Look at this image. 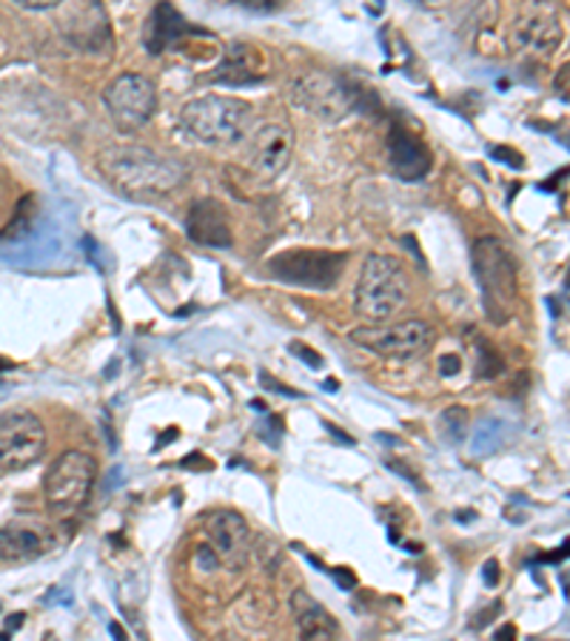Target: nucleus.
Masks as SVG:
<instances>
[{
    "mask_svg": "<svg viewBox=\"0 0 570 641\" xmlns=\"http://www.w3.org/2000/svg\"><path fill=\"white\" fill-rule=\"evenodd\" d=\"M291 354H296L300 360H305V362H312V368H323V356H319L317 351H312V348L300 346V342H294V346H291Z\"/></svg>",
    "mask_w": 570,
    "mask_h": 641,
    "instance_id": "nucleus-22",
    "label": "nucleus"
},
{
    "mask_svg": "<svg viewBox=\"0 0 570 641\" xmlns=\"http://www.w3.org/2000/svg\"><path fill=\"white\" fill-rule=\"evenodd\" d=\"M12 3H17V7L23 9H32V12H44V9L60 7L63 0H12Z\"/></svg>",
    "mask_w": 570,
    "mask_h": 641,
    "instance_id": "nucleus-24",
    "label": "nucleus"
},
{
    "mask_svg": "<svg viewBox=\"0 0 570 641\" xmlns=\"http://www.w3.org/2000/svg\"><path fill=\"white\" fill-rule=\"evenodd\" d=\"M252 106L229 95H206L185 104L183 129L192 134L194 141L208 143V146H231L243 143L248 129H252Z\"/></svg>",
    "mask_w": 570,
    "mask_h": 641,
    "instance_id": "nucleus-3",
    "label": "nucleus"
},
{
    "mask_svg": "<svg viewBox=\"0 0 570 641\" xmlns=\"http://www.w3.org/2000/svg\"><path fill=\"white\" fill-rule=\"evenodd\" d=\"M460 371H462V360L457 354L442 356V360H439V374L442 376H457Z\"/></svg>",
    "mask_w": 570,
    "mask_h": 641,
    "instance_id": "nucleus-23",
    "label": "nucleus"
},
{
    "mask_svg": "<svg viewBox=\"0 0 570 641\" xmlns=\"http://www.w3.org/2000/svg\"><path fill=\"white\" fill-rule=\"evenodd\" d=\"M349 266L345 251L326 249H291L277 254L268 263V274L280 282L300 288H314V291H328L340 282L342 271Z\"/></svg>",
    "mask_w": 570,
    "mask_h": 641,
    "instance_id": "nucleus-6",
    "label": "nucleus"
},
{
    "mask_svg": "<svg viewBox=\"0 0 570 641\" xmlns=\"http://www.w3.org/2000/svg\"><path fill=\"white\" fill-rule=\"evenodd\" d=\"M206 536L217 561H222L231 570L245 568V561L252 556V531H248V524L240 513H234V510L211 513L206 524Z\"/></svg>",
    "mask_w": 570,
    "mask_h": 641,
    "instance_id": "nucleus-13",
    "label": "nucleus"
},
{
    "mask_svg": "<svg viewBox=\"0 0 570 641\" xmlns=\"http://www.w3.org/2000/svg\"><path fill=\"white\" fill-rule=\"evenodd\" d=\"M0 368H15V362H9V360H0Z\"/></svg>",
    "mask_w": 570,
    "mask_h": 641,
    "instance_id": "nucleus-31",
    "label": "nucleus"
},
{
    "mask_svg": "<svg viewBox=\"0 0 570 641\" xmlns=\"http://www.w3.org/2000/svg\"><path fill=\"white\" fill-rule=\"evenodd\" d=\"M289 607L296 621V630H300L303 639H333V636L340 633V625L333 621L331 613L319 605L312 593L294 590L289 598Z\"/></svg>",
    "mask_w": 570,
    "mask_h": 641,
    "instance_id": "nucleus-15",
    "label": "nucleus"
},
{
    "mask_svg": "<svg viewBox=\"0 0 570 641\" xmlns=\"http://www.w3.org/2000/svg\"><path fill=\"white\" fill-rule=\"evenodd\" d=\"M439 422H442L445 434H448V439H451V443H460V439H465V434H468V411L465 408H448Z\"/></svg>",
    "mask_w": 570,
    "mask_h": 641,
    "instance_id": "nucleus-21",
    "label": "nucleus"
},
{
    "mask_svg": "<svg viewBox=\"0 0 570 641\" xmlns=\"http://www.w3.org/2000/svg\"><path fill=\"white\" fill-rule=\"evenodd\" d=\"M326 391H337V379H328Z\"/></svg>",
    "mask_w": 570,
    "mask_h": 641,
    "instance_id": "nucleus-30",
    "label": "nucleus"
},
{
    "mask_svg": "<svg viewBox=\"0 0 570 641\" xmlns=\"http://www.w3.org/2000/svg\"><path fill=\"white\" fill-rule=\"evenodd\" d=\"M192 26L183 21L178 9L169 7V3H157L155 15L146 26V49L151 55H160L171 46H178L185 35H192Z\"/></svg>",
    "mask_w": 570,
    "mask_h": 641,
    "instance_id": "nucleus-17",
    "label": "nucleus"
},
{
    "mask_svg": "<svg viewBox=\"0 0 570 641\" xmlns=\"http://www.w3.org/2000/svg\"><path fill=\"white\" fill-rule=\"evenodd\" d=\"M263 74H266L263 58L254 52L252 46L234 44L226 52V58H222L220 69L215 72V81L226 83V86H252Z\"/></svg>",
    "mask_w": 570,
    "mask_h": 641,
    "instance_id": "nucleus-18",
    "label": "nucleus"
},
{
    "mask_svg": "<svg viewBox=\"0 0 570 641\" xmlns=\"http://www.w3.org/2000/svg\"><path fill=\"white\" fill-rule=\"evenodd\" d=\"M494 636H497V639H517V627L505 625V627H499V630Z\"/></svg>",
    "mask_w": 570,
    "mask_h": 641,
    "instance_id": "nucleus-28",
    "label": "nucleus"
},
{
    "mask_svg": "<svg viewBox=\"0 0 570 641\" xmlns=\"http://www.w3.org/2000/svg\"><path fill=\"white\" fill-rule=\"evenodd\" d=\"M49 551V542L32 528H0V561H32Z\"/></svg>",
    "mask_w": 570,
    "mask_h": 641,
    "instance_id": "nucleus-19",
    "label": "nucleus"
},
{
    "mask_svg": "<svg viewBox=\"0 0 570 641\" xmlns=\"http://www.w3.org/2000/svg\"><path fill=\"white\" fill-rule=\"evenodd\" d=\"M46 450V427L29 411L0 416V471H26Z\"/></svg>",
    "mask_w": 570,
    "mask_h": 641,
    "instance_id": "nucleus-10",
    "label": "nucleus"
},
{
    "mask_svg": "<svg viewBox=\"0 0 570 641\" xmlns=\"http://www.w3.org/2000/svg\"><path fill=\"white\" fill-rule=\"evenodd\" d=\"M471 263H474V274L482 288V303H485L488 319H494L497 325L508 323L519 303L517 263H513L508 245L497 240V237H482L474 243Z\"/></svg>",
    "mask_w": 570,
    "mask_h": 641,
    "instance_id": "nucleus-2",
    "label": "nucleus"
},
{
    "mask_svg": "<svg viewBox=\"0 0 570 641\" xmlns=\"http://www.w3.org/2000/svg\"><path fill=\"white\" fill-rule=\"evenodd\" d=\"M388 155H391V166L397 169V174H400L402 180H408V183H414V180L428 174V148L416 141L414 134H408L405 129H393L391 141H388Z\"/></svg>",
    "mask_w": 570,
    "mask_h": 641,
    "instance_id": "nucleus-16",
    "label": "nucleus"
},
{
    "mask_svg": "<svg viewBox=\"0 0 570 641\" xmlns=\"http://www.w3.org/2000/svg\"><path fill=\"white\" fill-rule=\"evenodd\" d=\"M482 570H485V573H482L485 576V584H490V588H494V584L499 582V561L497 559L485 561V568Z\"/></svg>",
    "mask_w": 570,
    "mask_h": 641,
    "instance_id": "nucleus-25",
    "label": "nucleus"
},
{
    "mask_svg": "<svg viewBox=\"0 0 570 641\" xmlns=\"http://www.w3.org/2000/svg\"><path fill=\"white\" fill-rule=\"evenodd\" d=\"M331 576H333V579H337V582H340L345 590L354 588V584H356V579H351V576L342 573V568H340V570H331Z\"/></svg>",
    "mask_w": 570,
    "mask_h": 641,
    "instance_id": "nucleus-27",
    "label": "nucleus"
},
{
    "mask_svg": "<svg viewBox=\"0 0 570 641\" xmlns=\"http://www.w3.org/2000/svg\"><path fill=\"white\" fill-rule=\"evenodd\" d=\"M111 636H118V639H123V630H120L118 625H111Z\"/></svg>",
    "mask_w": 570,
    "mask_h": 641,
    "instance_id": "nucleus-29",
    "label": "nucleus"
},
{
    "mask_svg": "<svg viewBox=\"0 0 570 641\" xmlns=\"http://www.w3.org/2000/svg\"><path fill=\"white\" fill-rule=\"evenodd\" d=\"M354 346L371 354L391 356V360H411L423 356L434 346V328L425 319H402L388 325H365L349 334Z\"/></svg>",
    "mask_w": 570,
    "mask_h": 641,
    "instance_id": "nucleus-7",
    "label": "nucleus"
},
{
    "mask_svg": "<svg viewBox=\"0 0 570 641\" xmlns=\"http://www.w3.org/2000/svg\"><path fill=\"white\" fill-rule=\"evenodd\" d=\"M104 106L109 111L111 123L120 132H137L157 111V92L155 83L143 74L126 72L114 77L104 92Z\"/></svg>",
    "mask_w": 570,
    "mask_h": 641,
    "instance_id": "nucleus-8",
    "label": "nucleus"
},
{
    "mask_svg": "<svg viewBox=\"0 0 570 641\" xmlns=\"http://www.w3.org/2000/svg\"><path fill=\"white\" fill-rule=\"evenodd\" d=\"M408 297H411V286H408V274L400 266V259L371 254L356 280L354 309L371 323H383L405 309Z\"/></svg>",
    "mask_w": 570,
    "mask_h": 641,
    "instance_id": "nucleus-4",
    "label": "nucleus"
},
{
    "mask_svg": "<svg viewBox=\"0 0 570 641\" xmlns=\"http://www.w3.org/2000/svg\"><path fill=\"white\" fill-rule=\"evenodd\" d=\"M511 37L517 49L536 58H548L562 44V12L550 0H527L519 9L517 21L511 26Z\"/></svg>",
    "mask_w": 570,
    "mask_h": 641,
    "instance_id": "nucleus-11",
    "label": "nucleus"
},
{
    "mask_svg": "<svg viewBox=\"0 0 570 641\" xmlns=\"http://www.w3.org/2000/svg\"><path fill=\"white\" fill-rule=\"evenodd\" d=\"M238 3H243V7H252V9H277V7H282V3H286V0H238Z\"/></svg>",
    "mask_w": 570,
    "mask_h": 641,
    "instance_id": "nucleus-26",
    "label": "nucleus"
},
{
    "mask_svg": "<svg viewBox=\"0 0 570 641\" xmlns=\"http://www.w3.org/2000/svg\"><path fill=\"white\" fill-rule=\"evenodd\" d=\"M294 152V134L289 125H259L254 134H245V166L257 180H275L289 169Z\"/></svg>",
    "mask_w": 570,
    "mask_h": 641,
    "instance_id": "nucleus-12",
    "label": "nucleus"
},
{
    "mask_svg": "<svg viewBox=\"0 0 570 641\" xmlns=\"http://www.w3.org/2000/svg\"><path fill=\"white\" fill-rule=\"evenodd\" d=\"M189 237L194 243L211 245V249H229L231 226L220 203L203 199V203L192 206V211H189Z\"/></svg>",
    "mask_w": 570,
    "mask_h": 641,
    "instance_id": "nucleus-14",
    "label": "nucleus"
},
{
    "mask_svg": "<svg viewBox=\"0 0 570 641\" xmlns=\"http://www.w3.org/2000/svg\"><path fill=\"white\" fill-rule=\"evenodd\" d=\"M511 427L505 425L499 420H482L480 427H476V434L471 436V450H474L476 457H494L505 445L511 443Z\"/></svg>",
    "mask_w": 570,
    "mask_h": 641,
    "instance_id": "nucleus-20",
    "label": "nucleus"
},
{
    "mask_svg": "<svg viewBox=\"0 0 570 641\" xmlns=\"http://www.w3.org/2000/svg\"><path fill=\"white\" fill-rule=\"evenodd\" d=\"M97 480V462L83 450H66L44 476V494L49 513L58 519L77 517L92 499Z\"/></svg>",
    "mask_w": 570,
    "mask_h": 641,
    "instance_id": "nucleus-5",
    "label": "nucleus"
},
{
    "mask_svg": "<svg viewBox=\"0 0 570 641\" xmlns=\"http://www.w3.org/2000/svg\"><path fill=\"white\" fill-rule=\"evenodd\" d=\"M97 169L114 192L129 199H157L185 183V166L143 146H109L97 157Z\"/></svg>",
    "mask_w": 570,
    "mask_h": 641,
    "instance_id": "nucleus-1",
    "label": "nucleus"
},
{
    "mask_svg": "<svg viewBox=\"0 0 570 641\" xmlns=\"http://www.w3.org/2000/svg\"><path fill=\"white\" fill-rule=\"evenodd\" d=\"M291 97L296 106H303L319 120H342L356 109V92L349 83L340 74L319 72V69L300 74L291 86Z\"/></svg>",
    "mask_w": 570,
    "mask_h": 641,
    "instance_id": "nucleus-9",
    "label": "nucleus"
}]
</instances>
